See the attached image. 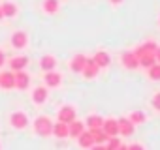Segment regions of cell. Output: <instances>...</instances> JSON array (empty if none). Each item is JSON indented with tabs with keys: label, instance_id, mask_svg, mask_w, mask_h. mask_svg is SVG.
<instances>
[{
	"label": "cell",
	"instance_id": "obj_1",
	"mask_svg": "<svg viewBox=\"0 0 160 150\" xmlns=\"http://www.w3.org/2000/svg\"><path fill=\"white\" fill-rule=\"evenodd\" d=\"M34 131H36L40 137H49V135L53 133V120H51L49 116H45V115L38 116V118L34 120Z\"/></svg>",
	"mask_w": 160,
	"mask_h": 150
},
{
	"label": "cell",
	"instance_id": "obj_2",
	"mask_svg": "<svg viewBox=\"0 0 160 150\" xmlns=\"http://www.w3.org/2000/svg\"><path fill=\"white\" fill-rule=\"evenodd\" d=\"M10 124H12V128H15V129H25V128L28 126V116H27L23 111H15V113L10 115Z\"/></svg>",
	"mask_w": 160,
	"mask_h": 150
},
{
	"label": "cell",
	"instance_id": "obj_3",
	"mask_svg": "<svg viewBox=\"0 0 160 150\" xmlns=\"http://www.w3.org/2000/svg\"><path fill=\"white\" fill-rule=\"evenodd\" d=\"M57 118H58V122L70 124V122L75 120V109H73L72 105H62V107L58 109V113H57Z\"/></svg>",
	"mask_w": 160,
	"mask_h": 150
},
{
	"label": "cell",
	"instance_id": "obj_4",
	"mask_svg": "<svg viewBox=\"0 0 160 150\" xmlns=\"http://www.w3.org/2000/svg\"><path fill=\"white\" fill-rule=\"evenodd\" d=\"M0 88H4V90L15 88V73L13 71H2L0 73Z\"/></svg>",
	"mask_w": 160,
	"mask_h": 150
},
{
	"label": "cell",
	"instance_id": "obj_5",
	"mask_svg": "<svg viewBox=\"0 0 160 150\" xmlns=\"http://www.w3.org/2000/svg\"><path fill=\"white\" fill-rule=\"evenodd\" d=\"M43 81H45V87H49V88H57V87H60V83H62V75L58 73V71H45V75H43Z\"/></svg>",
	"mask_w": 160,
	"mask_h": 150
},
{
	"label": "cell",
	"instance_id": "obj_6",
	"mask_svg": "<svg viewBox=\"0 0 160 150\" xmlns=\"http://www.w3.org/2000/svg\"><path fill=\"white\" fill-rule=\"evenodd\" d=\"M15 73V88H19V90H27L28 87H30V75L25 71V69H21V71H13Z\"/></svg>",
	"mask_w": 160,
	"mask_h": 150
},
{
	"label": "cell",
	"instance_id": "obj_7",
	"mask_svg": "<svg viewBox=\"0 0 160 150\" xmlns=\"http://www.w3.org/2000/svg\"><path fill=\"white\" fill-rule=\"evenodd\" d=\"M121 60H122V66H124L126 69H136V68H139V62H138V56L134 54V51H124L122 56H121Z\"/></svg>",
	"mask_w": 160,
	"mask_h": 150
},
{
	"label": "cell",
	"instance_id": "obj_8",
	"mask_svg": "<svg viewBox=\"0 0 160 150\" xmlns=\"http://www.w3.org/2000/svg\"><path fill=\"white\" fill-rule=\"evenodd\" d=\"M27 43H28V36H27V32L17 30V32L12 34V45H13L15 49H25Z\"/></svg>",
	"mask_w": 160,
	"mask_h": 150
},
{
	"label": "cell",
	"instance_id": "obj_9",
	"mask_svg": "<svg viewBox=\"0 0 160 150\" xmlns=\"http://www.w3.org/2000/svg\"><path fill=\"white\" fill-rule=\"evenodd\" d=\"M98 71H100V68L94 64V60L92 58H87V62H85V68H83V77L85 79H94L96 75H98Z\"/></svg>",
	"mask_w": 160,
	"mask_h": 150
},
{
	"label": "cell",
	"instance_id": "obj_10",
	"mask_svg": "<svg viewBox=\"0 0 160 150\" xmlns=\"http://www.w3.org/2000/svg\"><path fill=\"white\" fill-rule=\"evenodd\" d=\"M102 129H104V133H106L108 137H117V135H119V124H117L115 118H108V120H104Z\"/></svg>",
	"mask_w": 160,
	"mask_h": 150
},
{
	"label": "cell",
	"instance_id": "obj_11",
	"mask_svg": "<svg viewBox=\"0 0 160 150\" xmlns=\"http://www.w3.org/2000/svg\"><path fill=\"white\" fill-rule=\"evenodd\" d=\"M156 47H158V43H156V41H152V40H149V41L141 43L139 47H136L134 54H136V56H141V54H149V53H154V51H156Z\"/></svg>",
	"mask_w": 160,
	"mask_h": 150
},
{
	"label": "cell",
	"instance_id": "obj_12",
	"mask_svg": "<svg viewBox=\"0 0 160 150\" xmlns=\"http://www.w3.org/2000/svg\"><path fill=\"white\" fill-rule=\"evenodd\" d=\"M85 62H87V56H85V54H75V56L70 60V69L75 71V73H81L83 68H85Z\"/></svg>",
	"mask_w": 160,
	"mask_h": 150
},
{
	"label": "cell",
	"instance_id": "obj_13",
	"mask_svg": "<svg viewBox=\"0 0 160 150\" xmlns=\"http://www.w3.org/2000/svg\"><path fill=\"white\" fill-rule=\"evenodd\" d=\"M92 60H94V64H96L98 68H108V66L111 64V56H109L106 51H96L94 56H92Z\"/></svg>",
	"mask_w": 160,
	"mask_h": 150
},
{
	"label": "cell",
	"instance_id": "obj_14",
	"mask_svg": "<svg viewBox=\"0 0 160 150\" xmlns=\"http://www.w3.org/2000/svg\"><path fill=\"white\" fill-rule=\"evenodd\" d=\"M47 88L45 87H36L34 90H32V101L36 103V105H42V103H45L47 101Z\"/></svg>",
	"mask_w": 160,
	"mask_h": 150
},
{
	"label": "cell",
	"instance_id": "obj_15",
	"mask_svg": "<svg viewBox=\"0 0 160 150\" xmlns=\"http://www.w3.org/2000/svg\"><path fill=\"white\" fill-rule=\"evenodd\" d=\"M85 131V122H79V120H73V122H70L68 124V135L70 137H79Z\"/></svg>",
	"mask_w": 160,
	"mask_h": 150
},
{
	"label": "cell",
	"instance_id": "obj_16",
	"mask_svg": "<svg viewBox=\"0 0 160 150\" xmlns=\"http://www.w3.org/2000/svg\"><path fill=\"white\" fill-rule=\"evenodd\" d=\"M28 66V58L27 56H13L12 60H10V69L12 71H21V69H25Z\"/></svg>",
	"mask_w": 160,
	"mask_h": 150
},
{
	"label": "cell",
	"instance_id": "obj_17",
	"mask_svg": "<svg viewBox=\"0 0 160 150\" xmlns=\"http://www.w3.org/2000/svg\"><path fill=\"white\" fill-rule=\"evenodd\" d=\"M40 68H42L43 71H53V69L57 68V58H55L53 54H43L42 60H40Z\"/></svg>",
	"mask_w": 160,
	"mask_h": 150
},
{
	"label": "cell",
	"instance_id": "obj_18",
	"mask_svg": "<svg viewBox=\"0 0 160 150\" xmlns=\"http://www.w3.org/2000/svg\"><path fill=\"white\" fill-rule=\"evenodd\" d=\"M117 124H119V133H121V135L128 137V135L134 133V124H132L128 118H121V120H117Z\"/></svg>",
	"mask_w": 160,
	"mask_h": 150
},
{
	"label": "cell",
	"instance_id": "obj_19",
	"mask_svg": "<svg viewBox=\"0 0 160 150\" xmlns=\"http://www.w3.org/2000/svg\"><path fill=\"white\" fill-rule=\"evenodd\" d=\"M0 8H2V15H4V17H8V19L15 17V15H17V12H19L15 2H4Z\"/></svg>",
	"mask_w": 160,
	"mask_h": 150
},
{
	"label": "cell",
	"instance_id": "obj_20",
	"mask_svg": "<svg viewBox=\"0 0 160 150\" xmlns=\"http://www.w3.org/2000/svg\"><path fill=\"white\" fill-rule=\"evenodd\" d=\"M91 131V135H92V141H94V144H104V143H108V135L104 133V129L102 128H94V129H89Z\"/></svg>",
	"mask_w": 160,
	"mask_h": 150
},
{
	"label": "cell",
	"instance_id": "obj_21",
	"mask_svg": "<svg viewBox=\"0 0 160 150\" xmlns=\"http://www.w3.org/2000/svg\"><path fill=\"white\" fill-rule=\"evenodd\" d=\"M102 124H104V118H102L100 115H89V116H87V120H85V126H87L89 129L102 128Z\"/></svg>",
	"mask_w": 160,
	"mask_h": 150
},
{
	"label": "cell",
	"instance_id": "obj_22",
	"mask_svg": "<svg viewBox=\"0 0 160 150\" xmlns=\"http://www.w3.org/2000/svg\"><path fill=\"white\" fill-rule=\"evenodd\" d=\"M77 143H79V146H81V148H91V146L94 144V141H92V135H91V131H83L81 135L77 137Z\"/></svg>",
	"mask_w": 160,
	"mask_h": 150
},
{
	"label": "cell",
	"instance_id": "obj_23",
	"mask_svg": "<svg viewBox=\"0 0 160 150\" xmlns=\"http://www.w3.org/2000/svg\"><path fill=\"white\" fill-rule=\"evenodd\" d=\"M53 135L58 137V139L68 137V124H64V122H57V124H53Z\"/></svg>",
	"mask_w": 160,
	"mask_h": 150
},
{
	"label": "cell",
	"instance_id": "obj_24",
	"mask_svg": "<svg viewBox=\"0 0 160 150\" xmlns=\"http://www.w3.org/2000/svg\"><path fill=\"white\" fill-rule=\"evenodd\" d=\"M147 77L151 81H160V64H152L151 68H147Z\"/></svg>",
	"mask_w": 160,
	"mask_h": 150
},
{
	"label": "cell",
	"instance_id": "obj_25",
	"mask_svg": "<svg viewBox=\"0 0 160 150\" xmlns=\"http://www.w3.org/2000/svg\"><path fill=\"white\" fill-rule=\"evenodd\" d=\"M43 12L45 13H57L58 12V0H43Z\"/></svg>",
	"mask_w": 160,
	"mask_h": 150
},
{
	"label": "cell",
	"instance_id": "obj_26",
	"mask_svg": "<svg viewBox=\"0 0 160 150\" xmlns=\"http://www.w3.org/2000/svg\"><path fill=\"white\" fill-rule=\"evenodd\" d=\"M128 120H130L134 126H136V124H143V120H145V115H143L141 111H134V113H130Z\"/></svg>",
	"mask_w": 160,
	"mask_h": 150
},
{
	"label": "cell",
	"instance_id": "obj_27",
	"mask_svg": "<svg viewBox=\"0 0 160 150\" xmlns=\"http://www.w3.org/2000/svg\"><path fill=\"white\" fill-rule=\"evenodd\" d=\"M119 146H121V139L109 137V139H108V144H106V150H117Z\"/></svg>",
	"mask_w": 160,
	"mask_h": 150
},
{
	"label": "cell",
	"instance_id": "obj_28",
	"mask_svg": "<svg viewBox=\"0 0 160 150\" xmlns=\"http://www.w3.org/2000/svg\"><path fill=\"white\" fill-rule=\"evenodd\" d=\"M152 105H154V109H158V111H160V92L152 98Z\"/></svg>",
	"mask_w": 160,
	"mask_h": 150
},
{
	"label": "cell",
	"instance_id": "obj_29",
	"mask_svg": "<svg viewBox=\"0 0 160 150\" xmlns=\"http://www.w3.org/2000/svg\"><path fill=\"white\" fill-rule=\"evenodd\" d=\"M128 150H145V148H143V144L134 143V144H130V146H128Z\"/></svg>",
	"mask_w": 160,
	"mask_h": 150
},
{
	"label": "cell",
	"instance_id": "obj_30",
	"mask_svg": "<svg viewBox=\"0 0 160 150\" xmlns=\"http://www.w3.org/2000/svg\"><path fill=\"white\" fill-rule=\"evenodd\" d=\"M89 150H106V146H104V144H92Z\"/></svg>",
	"mask_w": 160,
	"mask_h": 150
},
{
	"label": "cell",
	"instance_id": "obj_31",
	"mask_svg": "<svg viewBox=\"0 0 160 150\" xmlns=\"http://www.w3.org/2000/svg\"><path fill=\"white\" fill-rule=\"evenodd\" d=\"M154 58H156V62L160 64V45L156 47V51H154Z\"/></svg>",
	"mask_w": 160,
	"mask_h": 150
},
{
	"label": "cell",
	"instance_id": "obj_32",
	"mask_svg": "<svg viewBox=\"0 0 160 150\" xmlns=\"http://www.w3.org/2000/svg\"><path fill=\"white\" fill-rule=\"evenodd\" d=\"M4 62H6V54H4L2 51H0V68L4 66Z\"/></svg>",
	"mask_w": 160,
	"mask_h": 150
},
{
	"label": "cell",
	"instance_id": "obj_33",
	"mask_svg": "<svg viewBox=\"0 0 160 150\" xmlns=\"http://www.w3.org/2000/svg\"><path fill=\"white\" fill-rule=\"evenodd\" d=\"M109 2H111L113 6H119V4H122V0H109Z\"/></svg>",
	"mask_w": 160,
	"mask_h": 150
},
{
	"label": "cell",
	"instance_id": "obj_34",
	"mask_svg": "<svg viewBox=\"0 0 160 150\" xmlns=\"http://www.w3.org/2000/svg\"><path fill=\"white\" fill-rule=\"evenodd\" d=\"M117 150H128V146H124V144H121V146H119Z\"/></svg>",
	"mask_w": 160,
	"mask_h": 150
},
{
	"label": "cell",
	"instance_id": "obj_35",
	"mask_svg": "<svg viewBox=\"0 0 160 150\" xmlns=\"http://www.w3.org/2000/svg\"><path fill=\"white\" fill-rule=\"evenodd\" d=\"M2 17H4V15H2V8H0V19H2Z\"/></svg>",
	"mask_w": 160,
	"mask_h": 150
}]
</instances>
